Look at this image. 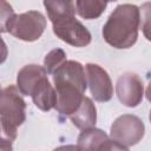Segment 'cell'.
Returning a JSON list of instances; mask_svg holds the SVG:
<instances>
[{"instance_id": "obj_1", "label": "cell", "mask_w": 151, "mask_h": 151, "mask_svg": "<svg viewBox=\"0 0 151 151\" xmlns=\"http://www.w3.org/2000/svg\"><path fill=\"white\" fill-rule=\"evenodd\" d=\"M53 76L57 91L55 110L63 116H71L83 101L87 87L84 66L76 60H66Z\"/></svg>"}, {"instance_id": "obj_2", "label": "cell", "mask_w": 151, "mask_h": 151, "mask_svg": "<svg viewBox=\"0 0 151 151\" xmlns=\"http://www.w3.org/2000/svg\"><path fill=\"white\" fill-rule=\"evenodd\" d=\"M139 26V7L132 4H123L117 6L107 18L103 26V38L114 48H129L137 41Z\"/></svg>"}, {"instance_id": "obj_3", "label": "cell", "mask_w": 151, "mask_h": 151, "mask_svg": "<svg viewBox=\"0 0 151 151\" xmlns=\"http://www.w3.org/2000/svg\"><path fill=\"white\" fill-rule=\"evenodd\" d=\"M18 86L9 85L2 90L0 101L1 139L11 144L17 138V129L26 119V103Z\"/></svg>"}, {"instance_id": "obj_4", "label": "cell", "mask_w": 151, "mask_h": 151, "mask_svg": "<svg viewBox=\"0 0 151 151\" xmlns=\"http://www.w3.org/2000/svg\"><path fill=\"white\" fill-rule=\"evenodd\" d=\"M46 28V18L38 11H28L21 14H15L7 24L5 32H8L14 38L22 41L38 40Z\"/></svg>"}, {"instance_id": "obj_5", "label": "cell", "mask_w": 151, "mask_h": 151, "mask_svg": "<svg viewBox=\"0 0 151 151\" xmlns=\"http://www.w3.org/2000/svg\"><path fill=\"white\" fill-rule=\"evenodd\" d=\"M145 133V126L142 119L133 114H123L118 117L110 127V137L125 147L138 144Z\"/></svg>"}, {"instance_id": "obj_6", "label": "cell", "mask_w": 151, "mask_h": 151, "mask_svg": "<svg viewBox=\"0 0 151 151\" xmlns=\"http://www.w3.org/2000/svg\"><path fill=\"white\" fill-rule=\"evenodd\" d=\"M52 27L54 34L60 40L74 47H85L92 40L90 31L76 18L54 22Z\"/></svg>"}, {"instance_id": "obj_7", "label": "cell", "mask_w": 151, "mask_h": 151, "mask_svg": "<svg viewBox=\"0 0 151 151\" xmlns=\"http://www.w3.org/2000/svg\"><path fill=\"white\" fill-rule=\"evenodd\" d=\"M116 92L119 101L127 107H136L143 100L144 86L138 74L126 72L122 74L116 84Z\"/></svg>"}, {"instance_id": "obj_8", "label": "cell", "mask_w": 151, "mask_h": 151, "mask_svg": "<svg viewBox=\"0 0 151 151\" xmlns=\"http://www.w3.org/2000/svg\"><path fill=\"white\" fill-rule=\"evenodd\" d=\"M87 85L91 94L97 101H109L113 96V86L109 73L99 65L88 63L86 66Z\"/></svg>"}, {"instance_id": "obj_9", "label": "cell", "mask_w": 151, "mask_h": 151, "mask_svg": "<svg viewBox=\"0 0 151 151\" xmlns=\"http://www.w3.org/2000/svg\"><path fill=\"white\" fill-rule=\"evenodd\" d=\"M77 144L79 150H129L113 139H110L103 130L94 126L83 130L78 136Z\"/></svg>"}, {"instance_id": "obj_10", "label": "cell", "mask_w": 151, "mask_h": 151, "mask_svg": "<svg viewBox=\"0 0 151 151\" xmlns=\"http://www.w3.org/2000/svg\"><path fill=\"white\" fill-rule=\"evenodd\" d=\"M47 76V71L44 66L37 64H29L24 66L17 76V86L22 96H31L38 81Z\"/></svg>"}, {"instance_id": "obj_11", "label": "cell", "mask_w": 151, "mask_h": 151, "mask_svg": "<svg viewBox=\"0 0 151 151\" xmlns=\"http://www.w3.org/2000/svg\"><path fill=\"white\" fill-rule=\"evenodd\" d=\"M32 100L35 104L38 109L41 111H50L52 109H55L57 104V91L55 87H53L47 78V76L42 77L38 84L35 85L32 94Z\"/></svg>"}, {"instance_id": "obj_12", "label": "cell", "mask_w": 151, "mask_h": 151, "mask_svg": "<svg viewBox=\"0 0 151 151\" xmlns=\"http://www.w3.org/2000/svg\"><path fill=\"white\" fill-rule=\"evenodd\" d=\"M70 119L80 130L93 127L97 123V110L93 101L88 97H84L79 107L70 116Z\"/></svg>"}, {"instance_id": "obj_13", "label": "cell", "mask_w": 151, "mask_h": 151, "mask_svg": "<svg viewBox=\"0 0 151 151\" xmlns=\"http://www.w3.org/2000/svg\"><path fill=\"white\" fill-rule=\"evenodd\" d=\"M44 6L52 24L74 18L77 11L74 0H44Z\"/></svg>"}, {"instance_id": "obj_14", "label": "cell", "mask_w": 151, "mask_h": 151, "mask_svg": "<svg viewBox=\"0 0 151 151\" xmlns=\"http://www.w3.org/2000/svg\"><path fill=\"white\" fill-rule=\"evenodd\" d=\"M109 0H77L76 8L79 17L86 20H92L99 18L106 6Z\"/></svg>"}, {"instance_id": "obj_15", "label": "cell", "mask_w": 151, "mask_h": 151, "mask_svg": "<svg viewBox=\"0 0 151 151\" xmlns=\"http://www.w3.org/2000/svg\"><path fill=\"white\" fill-rule=\"evenodd\" d=\"M66 61V53L61 48H54L50 51L44 59V67L48 74H53Z\"/></svg>"}, {"instance_id": "obj_16", "label": "cell", "mask_w": 151, "mask_h": 151, "mask_svg": "<svg viewBox=\"0 0 151 151\" xmlns=\"http://www.w3.org/2000/svg\"><path fill=\"white\" fill-rule=\"evenodd\" d=\"M140 27L144 37L151 41V1L144 2L140 7Z\"/></svg>"}, {"instance_id": "obj_17", "label": "cell", "mask_w": 151, "mask_h": 151, "mask_svg": "<svg viewBox=\"0 0 151 151\" xmlns=\"http://www.w3.org/2000/svg\"><path fill=\"white\" fill-rule=\"evenodd\" d=\"M2 4V9H1V32H5L7 24L14 18L15 13L12 8L11 5H8L5 0H1Z\"/></svg>"}, {"instance_id": "obj_18", "label": "cell", "mask_w": 151, "mask_h": 151, "mask_svg": "<svg viewBox=\"0 0 151 151\" xmlns=\"http://www.w3.org/2000/svg\"><path fill=\"white\" fill-rule=\"evenodd\" d=\"M145 94H146L147 100L151 103V81L149 83V85H147V87H146V92H145Z\"/></svg>"}, {"instance_id": "obj_19", "label": "cell", "mask_w": 151, "mask_h": 151, "mask_svg": "<svg viewBox=\"0 0 151 151\" xmlns=\"http://www.w3.org/2000/svg\"><path fill=\"white\" fill-rule=\"evenodd\" d=\"M149 119H150V123H151V111H150V116H149Z\"/></svg>"}, {"instance_id": "obj_20", "label": "cell", "mask_w": 151, "mask_h": 151, "mask_svg": "<svg viewBox=\"0 0 151 151\" xmlns=\"http://www.w3.org/2000/svg\"><path fill=\"white\" fill-rule=\"evenodd\" d=\"M113 1H117V0H109V2H113Z\"/></svg>"}]
</instances>
